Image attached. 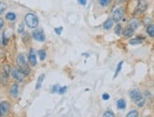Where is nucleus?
I'll list each match as a JSON object with an SVG mask.
<instances>
[{"label":"nucleus","mask_w":154,"mask_h":117,"mask_svg":"<svg viewBox=\"0 0 154 117\" xmlns=\"http://www.w3.org/2000/svg\"><path fill=\"white\" fill-rule=\"evenodd\" d=\"M130 96L138 107H143L144 106L145 98L143 96V94L140 93L138 90H133V91H130Z\"/></svg>","instance_id":"1"},{"label":"nucleus","mask_w":154,"mask_h":117,"mask_svg":"<svg viewBox=\"0 0 154 117\" xmlns=\"http://www.w3.org/2000/svg\"><path fill=\"white\" fill-rule=\"evenodd\" d=\"M133 33H134V30L133 29L129 28V26H127V29L124 30V32H123L125 37H131V36L133 35Z\"/></svg>","instance_id":"14"},{"label":"nucleus","mask_w":154,"mask_h":117,"mask_svg":"<svg viewBox=\"0 0 154 117\" xmlns=\"http://www.w3.org/2000/svg\"><path fill=\"white\" fill-rule=\"evenodd\" d=\"M122 64H123V61H120L119 63H118V66H117V68H116V71H115V78H116L117 75L119 74V72L122 68Z\"/></svg>","instance_id":"24"},{"label":"nucleus","mask_w":154,"mask_h":117,"mask_svg":"<svg viewBox=\"0 0 154 117\" xmlns=\"http://www.w3.org/2000/svg\"><path fill=\"white\" fill-rule=\"evenodd\" d=\"M18 93H19V88H18V85L17 84H12L11 89H10L11 96H13V97H17Z\"/></svg>","instance_id":"10"},{"label":"nucleus","mask_w":154,"mask_h":117,"mask_svg":"<svg viewBox=\"0 0 154 117\" xmlns=\"http://www.w3.org/2000/svg\"><path fill=\"white\" fill-rule=\"evenodd\" d=\"M116 1H117V2H119V3H121V2H124L125 0H116Z\"/></svg>","instance_id":"34"},{"label":"nucleus","mask_w":154,"mask_h":117,"mask_svg":"<svg viewBox=\"0 0 154 117\" xmlns=\"http://www.w3.org/2000/svg\"><path fill=\"white\" fill-rule=\"evenodd\" d=\"M121 29H122L121 26H120V25H117V26H116V28H115V33H116L117 35L121 34Z\"/></svg>","instance_id":"26"},{"label":"nucleus","mask_w":154,"mask_h":117,"mask_svg":"<svg viewBox=\"0 0 154 117\" xmlns=\"http://www.w3.org/2000/svg\"><path fill=\"white\" fill-rule=\"evenodd\" d=\"M147 32L150 37H154V25H149L147 28Z\"/></svg>","instance_id":"17"},{"label":"nucleus","mask_w":154,"mask_h":117,"mask_svg":"<svg viewBox=\"0 0 154 117\" xmlns=\"http://www.w3.org/2000/svg\"><path fill=\"white\" fill-rule=\"evenodd\" d=\"M148 8V4L146 1H144V0H140L138 1V4H137V8H136V12L137 13H142L144 11H146Z\"/></svg>","instance_id":"9"},{"label":"nucleus","mask_w":154,"mask_h":117,"mask_svg":"<svg viewBox=\"0 0 154 117\" xmlns=\"http://www.w3.org/2000/svg\"><path fill=\"white\" fill-rule=\"evenodd\" d=\"M102 98H103L104 100H108L109 98H110V96H109L108 93H104L103 96H102Z\"/></svg>","instance_id":"30"},{"label":"nucleus","mask_w":154,"mask_h":117,"mask_svg":"<svg viewBox=\"0 0 154 117\" xmlns=\"http://www.w3.org/2000/svg\"><path fill=\"white\" fill-rule=\"evenodd\" d=\"M38 55H39V58L41 61H44V58H46L47 57V52L44 50H39L38 51Z\"/></svg>","instance_id":"19"},{"label":"nucleus","mask_w":154,"mask_h":117,"mask_svg":"<svg viewBox=\"0 0 154 117\" xmlns=\"http://www.w3.org/2000/svg\"><path fill=\"white\" fill-rule=\"evenodd\" d=\"M138 26H139V22L136 20V19H133V20H130V23L128 25L129 28L130 29H133V30H135L137 28H138Z\"/></svg>","instance_id":"12"},{"label":"nucleus","mask_w":154,"mask_h":117,"mask_svg":"<svg viewBox=\"0 0 154 117\" xmlns=\"http://www.w3.org/2000/svg\"><path fill=\"white\" fill-rule=\"evenodd\" d=\"M3 26H4V21L2 18H0V29L3 28Z\"/></svg>","instance_id":"32"},{"label":"nucleus","mask_w":154,"mask_h":117,"mask_svg":"<svg viewBox=\"0 0 154 117\" xmlns=\"http://www.w3.org/2000/svg\"><path fill=\"white\" fill-rule=\"evenodd\" d=\"M59 88H60V86H59V85H55V86H53V88H52V93H58Z\"/></svg>","instance_id":"27"},{"label":"nucleus","mask_w":154,"mask_h":117,"mask_svg":"<svg viewBox=\"0 0 154 117\" xmlns=\"http://www.w3.org/2000/svg\"><path fill=\"white\" fill-rule=\"evenodd\" d=\"M44 74L40 75V76L38 78V80H37V83H36V90H39L41 87H42V83L44 81Z\"/></svg>","instance_id":"15"},{"label":"nucleus","mask_w":154,"mask_h":117,"mask_svg":"<svg viewBox=\"0 0 154 117\" xmlns=\"http://www.w3.org/2000/svg\"><path fill=\"white\" fill-rule=\"evenodd\" d=\"M66 90H67V87L66 86H63V87H60L59 88V91L58 93H60V94H63L65 92H66Z\"/></svg>","instance_id":"25"},{"label":"nucleus","mask_w":154,"mask_h":117,"mask_svg":"<svg viewBox=\"0 0 154 117\" xmlns=\"http://www.w3.org/2000/svg\"><path fill=\"white\" fill-rule=\"evenodd\" d=\"M138 116V112L137 111H130L128 114H127V117H137Z\"/></svg>","instance_id":"23"},{"label":"nucleus","mask_w":154,"mask_h":117,"mask_svg":"<svg viewBox=\"0 0 154 117\" xmlns=\"http://www.w3.org/2000/svg\"><path fill=\"white\" fill-rule=\"evenodd\" d=\"M124 16V9L123 8H118L115 10L114 13H112V20L115 22L120 21Z\"/></svg>","instance_id":"6"},{"label":"nucleus","mask_w":154,"mask_h":117,"mask_svg":"<svg viewBox=\"0 0 154 117\" xmlns=\"http://www.w3.org/2000/svg\"><path fill=\"white\" fill-rule=\"evenodd\" d=\"M62 26H60V28H58V29H55V32L58 35H61L62 34Z\"/></svg>","instance_id":"28"},{"label":"nucleus","mask_w":154,"mask_h":117,"mask_svg":"<svg viewBox=\"0 0 154 117\" xmlns=\"http://www.w3.org/2000/svg\"><path fill=\"white\" fill-rule=\"evenodd\" d=\"M8 74L5 71H0V81H1L2 84L6 85L7 84V79H8Z\"/></svg>","instance_id":"11"},{"label":"nucleus","mask_w":154,"mask_h":117,"mask_svg":"<svg viewBox=\"0 0 154 117\" xmlns=\"http://www.w3.org/2000/svg\"><path fill=\"white\" fill-rule=\"evenodd\" d=\"M33 38L38 42H44L46 40V36L42 29H37L33 32Z\"/></svg>","instance_id":"7"},{"label":"nucleus","mask_w":154,"mask_h":117,"mask_svg":"<svg viewBox=\"0 0 154 117\" xmlns=\"http://www.w3.org/2000/svg\"><path fill=\"white\" fill-rule=\"evenodd\" d=\"M23 29H24V26H23V25H21V26H20V29H18V32H19V33H22V31H23Z\"/></svg>","instance_id":"33"},{"label":"nucleus","mask_w":154,"mask_h":117,"mask_svg":"<svg viewBox=\"0 0 154 117\" xmlns=\"http://www.w3.org/2000/svg\"><path fill=\"white\" fill-rule=\"evenodd\" d=\"M109 1H110V0H99V2H100L102 5H104V6L107 5V4L109 3Z\"/></svg>","instance_id":"29"},{"label":"nucleus","mask_w":154,"mask_h":117,"mask_svg":"<svg viewBox=\"0 0 154 117\" xmlns=\"http://www.w3.org/2000/svg\"><path fill=\"white\" fill-rule=\"evenodd\" d=\"M103 116H105V117H114L115 116V113L111 110H108V111H106L105 112H104Z\"/></svg>","instance_id":"22"},{"label":"nucleus","mask_w":154,"mask_h":117,"mask_svg":"<svg viewBox=\"0 0 154 117\" xmlns=\"http://www.w3.org/2000/svg\"><path fill=\"white\" fill-rule=\"evenodd\" d=\"M6 9H7L6 3H4V2H0V14H2V13L6 11Z\"/></svg>","instance_id":"21"},{"label":"nucleus","mask_w":154,"mask_h":117,"mask_svg":"<svg viewBox=\"0 0 154 117\" xmlns=\"http://www.w3.org/2000/svg\"><path fill=\"white\" fill-rule=\"evenodd\" d=\"M11 105L8 101H2L0 103V116H6L10 111Z\"/></svg>","instance_id":"5"},{"label":"nucleus","mask_w":154,"mask_h":117,"mask_svg":"<svg viewBox=\"0 0 154 117\" xmlns=\"http://www.w3.org/2000/svg\"><path fill=\"white\" fill-rule=\"evenodd\" d=\"M29 63L30 65L35 66L37 64V58H36V53L34 51L33 48H31L29 50Z\"/></svg>","instance_id":"8"},{"label":"nucleus","mask_w":154,"mask_h":117,"mask_svg":"<svg viewBox=\"0 0 154 117\" xmlns=\"http://www.w3.org/2000/svg\"><path fill=\"white\" fill-rule=\"evenodd\" d=\"M78 2L80 4H81L82 6H84V5H86V2H87V1H86V0H78Z\"/></svg>","instance_id":"31"},{"label":"nucleus","mask_w":154,"mask_h":117,"mask_svg":"<svg viewBox=\"0 0 154 117\" xmlns=\"http://www.w3.org/2000/svg\"><path fill=\"white\" fill-rule=\"evenodd\" d=\"M16 62L18 66H19V69H21L23 71V73L27 76L29 74V68L28 67V64H27V61H26V58H25V56L24 54H19V55L17 56V58H16Z\"/></svg>","instance_id":"3"},{"label":"nucleus","mask_w":154,"mask_h":117,"mask_svg":"<svg viewBox=\"0 0 154 117\" xmlns=\"http://www.w3.org/2000/svg\"><path fill=\"white\" fill-rule=\"evenodd\" d=\"M25 22L29 29H36L39 25L38 17L33 14V13H28L25 16Z\"/></svg>","instance_id":"2"},{"label":"nucleus","mask_w":154,"mask_h":117,"mask_svg":"<svg viewBox=\"0 0 154 117\" xmlns=\"http://www.w3.org/2000/svg\"><path fill=\"white\" fill-rule=\"evenodd\" d=\"M141 43H142V40L139 39V38L133 39V40H130V44H133V46H134V44H141Z\"/></svg>","instance_id":"20"},{"label":"nucleus","mask_w":154,"mask_h":117,"mask_svg":"<svg viewBox=\"0 0 154 117\" xmlns=\"http://www.w3.org/2000/svg\"><path fill=\"white\" fill-rule=\"evenodd\" d=\"M6 19H8L9 21H14L16 19V15L15 13L13 12H9L6 14Z\"/></svg>","instance_id":"18"},{"label":"nucleus","mask_w":154,"mask_h":117,"mask_svg":"<svg viewBox=\"0 0 154 117\" xmlns=\"http://www.w3.org/2000/svg\"><path fill=\"white\" fill-rule=\"evenodd\" d=\"M11 76L15 80H17V81L23 82L26 75L23 73V71H22L21 69H13L11 71Z\"/></svg>","instance_id":"4"},{"label":"nucleus","mask_w":154,"mask_h":117,"mask_svg":"<svg viewBox=\"0 0 154 117\" xmlns=\"http://www.w3.org/2000/svg\"><path fill=\"white\" fill-rule=\"evenodd\" d=\"M117 108H118L119 110H124L126 108V102L124 99H119L117 101Z\"/></svg>","instance_id":"16"},{"label":"nucleus","mask_w":154,"mask_h":117,"mask_svg":"<svg viewBox=\"0 0 154 117\" xmlns=\"http://www.w3.org/2000/svg\"><path fill=\"white\" fill-rule=\"evenodd\" d=\"M114 20H112V18H110V19H108L105 23L103 24V26H104V29H110L112 26V25H114Z\"/></svg>","instance_id":"13"}]
</instances>
